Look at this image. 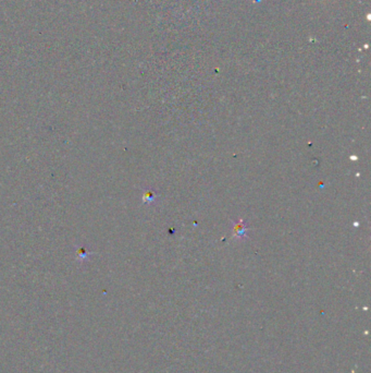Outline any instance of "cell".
I'll use <instances>...</instances> for the list:
<instances>
[{
    "mask_svg": "<svg viewBox=\"0 0 371 373\" xmlns=\"http://www.w3.org/2000/svg\"><path fill=\"white\" fill-rule=\"evenodd\" d=\"M233 233H234V238L242 239L246 237V225L243 220H240L233 224Z\"/></svg>",
    "mask_w": 371,
    "mask_h": 373,
    "instance_id": "1",
    "label": "cell"
},
{
    "mask_svg": "<svg viewBox=\"0 0 371 373\" xmlns=\"http://www.w3.org/2000/svg\"><path fill=\"white\" fill-rule=\"evenodd\" d=\"M156 192L155 191H148L144 194V201L147 203H154L156 201Z\"/></svg>",
    "mask_w": 371,
    "mask_h": 373,
    "instance_id": "2",
    "label": "cell"
}]
</instances>
